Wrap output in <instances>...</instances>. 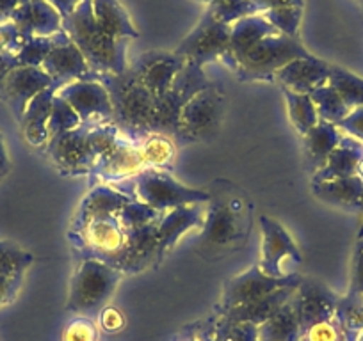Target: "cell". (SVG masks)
<instances>
[{"instance_id": "f546056e", "label": "cell", "mask_w": 363, "mask_h": 341, "mask_svg": "<svg viewBox=\"0 0 363 341\" xmlns=\"http://www.w3.org/2000/svg\"><path fill=\"white\" fill-rule=\"evenodd\" d=\"M93 15L96 23L116 40L128 41L139 37V30L135 29L130 15L118 0H93Z\"/></svg>"}, {"instance_id": "ffe728a7", "label": "cell", "mask_w": 363, "mask_h": 341, "mask_svg": "<svg viewBox=\"0 0 363 341\" xmlns=\"http://www.w3.org/2000/svg\"><path fill=\"white\" fill-rule=\"evenodd\" d=\"M299 283L289 284V287L280 288V290L272 291V294L265 295V297L258 299V301L246 302V304L233 306V308L225 309L219 313V316L228 322L235 323H250V325L260 327L262 323L267 322L274 313L280 311L285 304L292 299V295L298 290Z\"/></svg>"}, {"instance_id": "30bf717a", "label": "cell", "mask_w": 363, "mask_h": 341, "mask_svg": "<svg viewBox=\"0 0 363 341\" xmlns=\"http://www.w3.org/2000/svg\"><path fill=\"white\" fill-rule=\"evenodd\" d=\"M89 125H80L75 130L65 132L47 142V153L65 175H91L96 155L89 144Z\"/></svg>"}, {"instance_id": "7402d4cb", "label": "cell", "mask_w": 363, "mask_h": 341, "mask_svg": "<svg viewBox=\"0 0 363 341\" xmlns=\"http://www.w3.org/2000/svg\"><path fill=\"white\" fill-rule=\"evenodd\" d=\"M62 88V83L54 82L48 86L47 89L34 96L30 103L27 105L26 112H23L22 120H20V127H22L23 137L30 146H47L48 142V120L52 114V102L54 96L57 95L59 89Z\"/></svg>"}, {"instance_id": "d4e9b609", "label": "cell", "mask_w": 363, "mask_h": 341, "mask_svg": "<svg viewBox=\"0 0 363 341\" xmlns=\"http://www.w3.org/2000/svg\"><path fill=\"white\" fill-rule=\"evenodd\" d=\"M363 158V142L345 134L337 148L330 155L323 167L312 176V183L331 182V180L351 178L356 176L359 162Z\"/></svg>"}, {"instance_id": "4316f807", "label": "cell", "mask_w": 363, "mask_h": 341, "mask_svg": "<svg viewBox=\"0 0 363 341\" xmlns=\"http://www.w3.org/2000/svg\"><path fill=\"white\" fill-rule=\"evenodd\" d=\"M278 30L260 15H251L246 18L237 20L235 23H232V34H230V50L226 54V57L223 59L226 66H230L232 62H235L237 59L242 57L251 47L262 41L264 37L271 36V34H277Z\"/></svg>"}, {"instance_id": "7a4b0ae2", "label": "cell", "mask_w": 363, "mask_h": 341, "mask_svg": "<svg viewBox=\"0 0 363 341\" xmlns=\"http://www.w3.org/2000/svg\"><path fill=\"white\" fill-rule=\"evenodd\" d=\"M96 80H100L109 91L114 121L121 132L125 130V134L134 141H141L146 135L153 134L157 98L135 79L130 68L120 75H99Z\"/></svg>"}, {"instance_id": "60d3db41", "label": "cell", "mask_w": 363, "mask_h": 341, "mask_svg": "<svg viewBox=\"0 0 363 341\" xmlns=\"http://www.w3.org/2000/svg\"><path fill=\"white\" fill-rule=\"evenodd\" d=\"M33 254L20 249L15 243L0 240V274L26 276V270L33 265Z\"/></svg>"}, {"instance_id": "4fadbf2b", "label": "cell", "mask_w": 363, "mask_h": 341, "mask_svg": "<svg viewBox=\"0 0 363 341\" xmlns=\"http://www.w3.org/2000/svg\"><path fill=\"white\" fill-rule=\"evenodd\" d=\"M258 222H260L262 231V258L258 267L267 276H287V274L281 272L285 260H291L294 263H301L303 260L298 245L280 222L272 221L267 215H260Z\"/></svg>"}, {"instance_id": "91938a15", "label": "cell", "mask_w": 363, "mask_h": 341, "mask_svg": "<svg viewBox=\"0 0 363 341\" xmlns=\"http://www.w3.org/2000/svg\"><path fill=\"white\" fill-rule=\"evenodd\" d=\"M358 238H363V222H362V226H359V231H358Z\"/></svg>"}, {"instance_id": "74e56055", "label": "cell", "mask_w": 363, "mask_h": 341, "mask_svg": "<svg viewBox=\"0 0 363 341\" xmlns=\"http://www.w3.org/2000/svg\"><path fill=\"white\" fill-rule=\"evenodd\" d=\"M55 36L45 37H23L22 47L16 52V61L18 66H30V68H41L45 59L48 57L50 50L55 45Z\"/></svg>"}, {"instance_id": "d590c367", "label": "cell", "mask_w": 363, "mask_h": 341, "mask_svg": "<svg viewBox=\"0 0 363 341\" xmlns=\"http://www.w3.org/2000/svg\"><path fill=\"white\" fill-rule=\"evenodd\" d=\"M310 98H312L313 105H315L319 120L338 125L344 117H347L351 114V109L347 107V103L340 98V95L331 88L330 83H324L320 88L313 89L310 93Z\"/></svg>"}, {"instance_id": "6f0895ef", "label": "cell", "mask_w": 363, "mask_h": 341, "mask_svg": "<svg viewBox=\"0 0 363 341\" xmlns=\"http://www.w3.org/2000/svg\"><path fill=\"white\" fill-rule=\"evenodd\" d=\"M356 176H358V178L363 182V158H362V162H359L358 170H356Z\"/></svg>"}, {"instance_id": "3957f363", "label": "cell", "mask_w": 363, "mask_h": 341, "mask_svg": "<svg viewBox=\"0 0 363 341\" xmlns=\"http://www.w3.org/2000/svg\"><path fill=\"white\" fill-rule=\"evenodd\" d=\"M310 52L298 41L277 33L258 41L246 54L228 66L240 80L265 82L274 80L277 73L294 59L310 57Z\"/></svg>"}, {"instance_id": "603a6c76", "label": "cell", "mask_w": 363, "mask_h": 341, "mask_svg": "<svg viewBox=\"0 0 363 341\" xmlns=\"http://www.w3.org/2000/svg\"><path fill=\"white\" fill-rule=\"evenodd\" d=\"M134 197H130L128 194L120 192V190H114L111 187L100 185L91 190L86 197L80 203L79 212H77V217L73 221L72 228H79V226L87 224L91 221H100V219H109V217H118V214L121 212V208Z\"/></svg>"}, {"instance_id": "11a10c76", "label": "cell", "mask_w": 363, "mask_h": 341, "mask_svg": "<svg viewBox=\"0 0 363 341\" xmlns=\"http://www.w3.org/2000/svg\"><path fill=\"white\" fill-rule=\"evenodd\" d=\"M47 2L54 6V8L61 13L62 18H66V16L72 15V13L75 11V8L82 2V0H47Z\"/></svg>"}, {"instance_id": "44dd1931", "label": "cell", "mask_w": 363, "mask_h": 341, "mask_svg": "<svg viewBox=\"0 0 363 341\" xmlns=\"http://www.w3.org/2000/svg\"><path fill=\"white\" fill-rule=\"evenodd\" d=\"M205 214L198 204H186L167 210V214L160 215L157 222V236H159V260L166 256L174 247V243L186 235L189 229L196 226H203Z\"/></svg>"}, {"instance_id": "e0dca14e", "label": "cell", "mask_w": 363, "mask_h": 341, "mask_svg": "<svg viewBox=\"0 0 363 341\" xmlns=\"http://www.w3.org/2000/svg\"><path fill=\"white\" fill-rule=\"evenodd\" d=\"M338 302H340V299L326 284L319 283V281L301 279L294 297H292V304L298 313L303 333L315 323L335 318Z\"/></svg>"}, {"instance_id": "681fc988", "label": "cell", "mask_w": 363, "mask_h": 341, "mask_svg": "<svg viewBox=\"0 0 363 341\" xmlns=\"http://www.w3.org/2000/svg\"><path fill=\"white\" fill-rule=\"evenodd\" d=\"M96 323H99V327L102 330H106V333L109 334H114V333H120V330L125 327V316L121 315L120 309L107 306V308H104L102 311L99 313V322Z\"/></svg>"}, {"instance_id": "836d02e7", "label": "cell", "mask_w": 363, "mask_h": 341, "mask_svg": "<svg viewBox=\"0 0 363 341\" xmlns=\"http://www.w3.org/2000/svg\"><path fill=\"white\" fill-rule=\"evenodd\" d=\"M328 83L340 95L351 110L363 107V79L342 66L330 64Z\"/></svg>"}, {"instance_id": "9f6ffc18", "label": "cell", "mask_w": 363, "mask_h": 341, "mask_svg": "<svg viewBox=\"0 0 363 341\" xmlns=\"http://www.w3.org/2000/svg\"><path fill=\"white\" fill-rule=\"evenodd\" d=\"M9 169H11V162H9V153H8V148H6L4 137H2V134H0V180L8 175Z\"/></svg>"}, {"instance_id": "484cf974", "label": "cell", "mask_w": 363, "mask_h": 341, "mask_svg": "<svg viewBox=\"0 0 363 341\" xmlns=\"http://www.w3.org/2000/svg\"><path fill=\"white\" fill-rule=\"evenodd\" d=\"M159 222V221H157ZM157 222L143 228L125 229V250H127V262H125L123 274L141 272L143 269L159 258V236H157Z\"/></svg>"}, {"instance_id": "4dcf8cb0", "label": "cell", "mask_w": 363, "mask_h": 341, "mask_svg": "<svg viewBox=\"0 0 363 341\" xmlns=\"http://www.w3.org/2000/svg\"><path fill=\"white\" fill-rule=\"evenodd\" d=\"M237 235V221L235 214L230 207L221 203H216L208 208L203 221V240L208 247H225L233 242Z\"/></svg>"}, {"instance_id": "f6af8a7d", "label": "cell", "mask_w": 363, "mask_h": 341, "mask_svg": "<svg viewBox=\"0 0 363 341\" xmlns=\"http://www.w3.org/2000/svg\"><path fill=\"white\" fill-rule=\"evenodd\" d=\"M299 341H347V337H345L340 322L335 316V318L326 320V322H320L308 327L301 334V340Z\"/></svg>"}, {"instance_id": "d6a6232c", "label": "cell", "mask_w": 363, "mask_h": 341, "mask_svg": "<svg viewBox=\"0 0 363 341\" xmlns=\"http://www.w3.org/2000/svg\"><path fill=\"white\" fill-rule=\"evenodd\" d=\"M139 156L145 169L167 170L174 162V146L162 134H150L139 141Z\"/></svg>"}, {"instance_id": "c3c4849f", "label": "cell", "mask_w": 363, "mask_h": 341, "mask_svg": "<svg viewBox=\"0 0 363 341\" xmlns=\"http://www.w3.org/2000/svg\"><path fill=\"white\" fill-rule=\"evenodd\" d=\"M22 34L18 33V29L15 27V23L9 20V22L0 23V52H11L16 54L18 48L22 47Z\"/></svg>"}, {"instance_id": "9a60e30c", "label": "cell", "mask_w": 363, "mask_h": 341, "mask_svg": "<svg viewBox=\"0 0 363 341\" xmlns=\"http://www.w3.org/2000/svg\"><path fill=\"white\" fill-rule=\"evenodd\" d=\"M184 66H186V61L174 52L150 50L145 52L141 57L135 59L130 69L135 79L155 98H159L171 88V83H173V80L177 79V75L182 71Z\"/></svg>"}, {"instance_id": "1f68e13d", "label": "cell", "mask_w": 363, "mask_h": 341, "mask_svg": "<svg viewBox=\"0 0 363 341\" xmlns=\"http://www.w3.org/2000/svg\"><path fill=\"white\" fill-rule=\"evenodd\" d=\"M301 334L303 330L292 299L258 327V341H299Z\"/></svg>"}, {"instance_id": "b9f144b4", "label": "cell", "mask_w": 363, "mask_h": 341, "mask_svg": "<svg viewBox=\"0 0 363 341\" xmlns=\"http://www.w3.org/2000/svg\"><path fill=\"white\" fill-rule=\"evenodd\" d=\"M160 215H162L160 212L153 210L148 204L132 200L130 203H127L121 208V212L118 214V221H120L123 229H135L143 228V226L153 224V222L159 221Z\"/></svg>"}, {"instance_id": "ba28073f", "label": "cell", "mask_w": 363, "mask_h": 341, "mask_svg": "<svg viewBox=\"0 0 363 341\" xmlns=\"http://www.w3.org/2000/svg\"><path fill=\"white\" fill-rule=\"evenodd\" d=\"M230 34L232 25L223 23L207 9L200 23L182 40L174 54L180 55L186 62H194L203 68L205 64L223 61L226 57L230 50Z\"/></svg>"}, {"instance_id": "cb8c5ba5", "label": "cell", "mask_w": 363, "mask_h": 341, "mask_svg": "<svg viewBox=\"0 0 363 341\" xmlns=\"http://www.w3.org/2000/svg\"><path fill=\"white\" fill-rule=\"evenodd\" d=\"M143 169H145V166H143L141 156H139V141H134L127 135L113 155L95 163L91 175L100 176L107 182H121V180L134 178Z\"/></svg>"}, {"instance_id": "2e32d148", "label": "cell", "mask_w": 363, "mask_h": 341, "mask_svg": "<svg viewBox=\"0 0 363 341\" xmlns=\"http://www.w3.org/2000/svg\"><path fill=\"white\" fill-rule=\"evenodd\" d=\"M52 83H54V79L41 68L18 66L8 73V76L0 86V100L8 103L9 109L15 114L16 121L20 123L30 100Z\"/></svg>"}, {"instance_id": "f5cc1de1", "label": "cell", "mask_w": 363, "mask_h": 341, "mask_svg": "<svg viewBox=\"0 0 363 341\" xmlns=\"http://www.w3.org/2000/svg\"><path fill=\"white\" fill-rule=\"evenodd\" d=\"M15 68H18L16 54H11V52H0V86H2L4 79L8 76V73Z\"/></svg>"}, {"instance_id": "f1b7e54d", "label": "cell", "mask_w": 363, "mask_h": 341, "mask_svg": "<svg viewBox=\"0 0 363 341\" xmlns=\"http://www.w3.org/2000/svg\"><path fill=\"white\" fill-rule=\"evenodd\" d=\"M342 137L344 135H342L340 128L324 120H319V123L308 134L303 135L306 166L312 170V175H315L317 170L326 163V160L330 158V155L337 148L338 142L342 141Z\"/></svg>"}, {"instance_id": "83f0119b", "label": "cell", "mask_w": 363, "mask_h": 341, "mask_svg": "<svg viewBox=\"0 0 363 341\" xmlns=\"http://www.w3.org/2000/svg\"><path fill=\"white\" fill-rule=\"evenodd\" d=\"M317 200L349 212H363V182L358 176L312 183Z\"/></svg>"}, {"instance_id": "6da1fadb", "label": "cell", "mask_w": 363, "mask_h": 341, "mask_svg": "<svg viewBox=\"0 0 363 341\" xmlns=\"http://www.w3.org/2000/svg\"><path fill=\"white\" fill-rule=\"evenodd\" d=\"M62 29L79 47L96 75H120L127 69V40L109 36L96 23L93 0H82L72 15L62 18Z\"/></svg>"}, {"instance_id": "db71d44e", "label": "cell", "mask_w": 363, "mask_h": 341, "mask_svg": "<svg viewBox=\"0 0 363 341\" xmlns=\"http://www.w3.org/2000/svg\"><path fill=\"white\" fill-rule=\"evenodd\" d=\"M26 2L27 0H0V23L9 22L15 9H18Z\"/></svg>"}, {"instance_id": "5bb4252c", "label": "cell", "mask_w": 363, "mask_h": 341, "mask_svg": "<svg viewBox=\"0 0 363 341\" xmlns=\"http://www.w3.org/2000/svg\"><path fill=\"white\" fill-rule=\"evenodd\" d=\"M41 69L48 73L54 79V82L62 83V86L79 82V80H96V76H99L91 69L89 62L86 61L79 47L69 40L65 29L55 36L54 48L45 59Z\"/></svg>"}, {"instance_id": "680465c9", "label": "cell", "mask_w": 363, "mask_h": 341, "mask_svg": "<svg viewBox=\"0 0 363 341\" xmlns=\"http://www.w3.org/2000/svg\"><path fill=\"white\" fill-rule=\"evenodd\" d=\"M177 341H201L200 337H194V336H184V337H180V340H177Z\"/></svg>"}, {"instance_id": "ab89813d", "label": "cell", "mask_w": 363, "mask_h": 341, "mask_svg": "<svg viewBox=\"0 0 363 341\" xmlns=\"http://www.w3.org/2000/svg\"><path fill=\"white\" fill-rule=\"evenodd\" d=\"M80 125H82V121L77 116L75 110L72 109V105L65 98L55 95L54 102H52L50 120H48V141L59 134L75 130Z\"/></svg>"}, {"instance_id": "f907efd6", "label": "cell", "mask_w": 363, "mask_h": 341, "mask_svg": "<svg viewBox=\"0 0 363 341\" xmlns=\"http://www.w3.org/2000/svg\"><path fill=\"white\" fill-rule=\"evenodd\" d=\"M344 134L351 135V137L358 139L359 142H363V107H358V109L351 110L347 117L340 121L337 125Z\"/></svg>"}, {"instance_id": "ac0fdd59", "label": "cell", "mask_w": 363, "mask_h": 341, "mask_svg": "<svg viewBox=\"0 0 363 341\" xmlns=\"http://www.w3.org/2000/svg\"><path fill=\"white\" fill-rule=\"evenodd\" d=\"M22 37L54 36L62 30V16L47 0H27L11 15Z\"/></svg>"}, {"instance_id": "52a82bcc", "label": "cell", "mask_w": 363, "mask_h": 341, "mask_svg": "<svg viewBox=\"0 0 363 341\" xmlns=\"http://www.w3.org/2000/svg\"><path fill=\"white\" fill-rule=\"evenodd\" d=\"M212 82L203 71V68L194 62H186L171 88L159 96L155 102V116H153V134H174L178 127V116L191 98L211 88Z\"/></svg>"}, {"instance_id": "bcb514c9", "label": "cell", "mask_w": 363, "mask_h": 341, "mask_svg": "<svg viewBox=\"0 0 363 341\" xmlns=\"http://www.w3.org/2000/svg\"><path fill=\"white\" fill-rule=\"evenodd\" d=\"M345 297L363 299V238H358L356 242L351 265V284Z\"/></svg>"}, {"instance_id": "7c38bea8", "label": "cell", "mask_w": 363, "mask_h": 341, "mask_svg": "<svg viewBox=\"0 0 363 341\" xmlns=\"http://www.w3.org/2000/svg\"><path fill=\"white\" fill-rule=\"evenodd\" d=\"M296 283H301V277L298 274L292 272L284 277H272L267 276L260 267L255 265L244 274H240V276L233 277L226 284L221 301V311L233 308V306L258 301V299L265 297V295L272 294V291Z\"/></svg>"}, {"instance_id": "8d00e7d4", "label": "cell", "mask_w": 363, "mask_h": 341, "mask_svg": "<svg viewBox=\"0 0 363 341\" xmlns=\"http://www.w3.org/2000/svg\"><path fill=\"white\" fill-rule=\"evenodd\" d=\"M201 341H258V327L250 323H235L218 316L200 337Z\"/></svg>"}, {"instance_id": "7dc6e473", "label": "cell", "mask_w": 363, "mask_h": 341, "mask_svg": "<svg viewBox=\"0 0 363 341\" xmlns=\"http://www.w3.org/2000/svg\"><path fill=\"white\" fill-rule=\"evenodd\" d=\"M23 276H13V274H0V308L13 304L18 297L22 288Z\"/></svg>"}, {"instance_id": "d6986e66", "label": "cell", "mask_w": 363, "mask_h": 341, "mask_svg": "<svg viewBox=\"0 0 363 341\" xmlns=\"http://www.w3.org/2000/svg\"><path fill=\"white\" fill-rule=\"evenodd\" d=\"M328 79H330V64L315 55L294 59L274 76V80L281 83V88L291 89L299 95H310L313 89L328 83Z\"/></svg>"}, {"instance_id": "9c48e42d", "label": "cell", "mask_w": 363, "mask_h": 341, "mask_svg": "<svg viewBox=\"0 0 363 341\" xmlns=\"http://www.w3.org/2000/svg\"><path fill=\"white\" fill-rule=\"evenodd\" d=\"M225 110V93L218 83L198 93L184 105L178 116L174 135L184 142H193L211 134L219 125Z\"/></svg>"}, {"instance_id": "e575fe53", "label": "cell", "mask_w": 363, "mask_h": 341, "mask_svg": "<svg viewBox=\"0 0 363 341\" xmlns=\"http://www.w3.org/2000/svg\"><path fill=\"white\" fill-rule=\"evenodd\" d=\"M287 102L289 117L294 125L296 130L301 135H306L317 123H319V114H317L315 105H313L310 95H299V93L291 91V89L281 88Z\"/></svg>"}, {"instance_id": "f35d334b", "label": "cell", "mask_w": 363, "mask_h": 341, "mask_svg": "<svg viewBox=\"0 0 363 341\" xmlns=\"http://www.w3.org/2000/svg\"><path fill=\"white\" fill-rule=\"evenodd\" d=\"M198 2L207 6L208 11L214 13L216 18L228 25L246 16L257 15V9L253 8L251 0H198Z\"/></svg>"}, {"instance_id": "7bdbcfd3", "label": "cell", "mask_w": 363, "mask_h": 341, "mask_svg": "<svg viewBox=\"0 0 363 341\" xmlns=\"http://www.w3.org/2000/svg\"><path fill=\"white\" fill-rule=\"evenodd\" d=\"M303 9L305 8H280L260 13V15L280 34L289 37H298L303 20Z\"/></svg>"}, {"instance_id": "277c9868", "label": "cell", "mask_w": 363, "mask_h": 341, "mask_svg": "<svg viewBox=\"0 0 363 341\" xmlns=\"http://www.w3.org/2000/svg\"><path fill=\"white\" fill-rule=\"evenodd\" d=\"M123 274L100 260L84 258L69 284L66 309L79 316H95L106 308Z\"/></svg>"}, {"instance_id": "5b68a950", "label": "cell", "mask_w": 363, "mask_h": 341, "mask_svg": "<svg viewBox=\"0 0 363 341\" xmlns=\"http://www.w3.org/2000/svg\"><path fill=\"white\" fill-rule=\"evenodd\" d=\"M73 245L82 253L84 258L100 260L123 274L127 250H125V229L118 217L91 221L87 224L72 228L69 231Z\"/></svg>"}, {"instance_id": "8fae6325", "label": "cell", "mask_w": 363, "mask_h": 341, "mask_svg": "<svg viewBox=\"0 0 363 341\" xmlns=\"http://www.w3.org/2000/svg\"><path fill=\"white\" fill-rule=\"evenodd\" d=\"M72 105L82 125H102L114 120L109 91L100 80H79L62 86L57 91Z\"/></svg>"}, {"instance_id": "8992f818", "label": "cell", "mask_w": 363, "mask_h": 341, "mask_svg": "<svg viewBox=\"0 0 363 341\" xmlns=\"http://www.w3.org/2000/svg\"><path fill=\"white\" fill-rule=\"evenodd\" d=\"M130 180L134 187V200L148 204L160 214L186 204L207 203L211 200L207 192L182 185L162 169H143Z\"/></svg>"}, {"instance_id": "816d5d0a", "label": "cell", "mask_w": 363, "mask_h": 341, "mask_svg": "<svg viewBox=\"0 0 363 341\" xmlns=\"http://www.w3.org/2000/svg\"><path fill=\"white\" fill-rule=\"evenodd\" d=\"M257 13L272 11L280 8H305V0H251Z\"/></svg>"}, {"instance_id": "ee69618b", "label": "cell", "mask_w": 363, "mask_h": 341, "mask_svg": "<svg viewBox=\"0 0 363 341\" xmlns=\"http://www.w3.org/2000/svg\"><path fill=\"white\" fill-rule=\"evenodd\" d=\"M100 327L91 316H75L66 323L61 341H99Z\"/></svg>"}]
</instances>
